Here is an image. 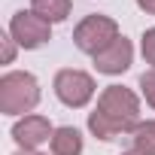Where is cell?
Wrapping results in <instances>:
<instances>
[{"label":"cell","mask_w":155,"mask_h":155,"mask_svg":"<svg viewBox=\"0 0 155 155\" xmlns=\"http://www.w3.org/2000/svg\"><path fill=\"white\" fill-rule=\"evenodd\" d=\"M140 97L125 85H107L97 94V107L88 113V131L97 140H116L134 134L140 125Z\"/></svg>","instance_id":"cell-1"},{"label":"cell","mask_w":155,"mask_h":155,"mask_svg":"<svg viewBox=\"0 0 155 155\" xmlns=\"http://www.w3.org/2000/svg\"><path fill=\"white\" fill-rule=\"evenodd\" d=\"M40 104V82L28 70H9L0 76V113L28 116Z\"/></svg>","instance_id":"cell-2"},{"label":"cell","mask_w":155,"mask_h":155,"mask_svg":"<svg viewBox=\"0 0 155 155\" xmlns=\"http://www.w3.org/2000/svg\"><path fill=\"white\" fill-rule=\"evenodd\" d=\"M122 34H119V25H116V18H110V15H85L79 25L73 28V43H76V49L79 52H85V55H97V52H104L110 43H116Z\"/></svg>","instance_id":"cell-3"},{"label":"cell","mask_w":155,"mask_h":155,"mask_svg":"<svg viewBox=\"0 0 155 155\" xmlns=\"http://www.w3.org/2000/svg\"><path fill=\"white\" fill-rule=\"evenodd\" d=\"M52 88H55V97H58L64 107H70V110H82V107L91 104V97L97 94V85H94V79H91V73L76 70V67L58 70Z\"/></svg>","instance_id":"cell-4"},{"label":"cell","mask_w":155,"mask_h":155,"mask_svg":"<svg viewBox=\"0 0 155 155\" xmlns=\"http://www.w3.org/2000/svg\"><path fill=\"white\" fill-rule=\"evenodd\" d=\"M9 37L21 49H40L52 40V25L43 15H37L34 9H18L9 18Z\"/></svg>","instance_id":"cell-5"},{"label":"cell","mask_w":155,"mask_h":155,"mask_svg":"<svg viewBox=\"0 0 155 155\" xmlns=\"http://www.w3.org/2000/svg\"><path fill=\"white\" fill-rule=\"evenodd\" d=\"M52 122L40 113H28L12 125V140L18 143V149H40L46 140H52Z\"/></svg>","instance_id":"cell-6"},{"label":"cell","mask_w":155,"mask_h":155,"mask_svg":"<svg viewBox=\"0 0 155 155\" xmlns=\"http://www.w3.org/2000/svg\"><path fill=\"white\" fill-rule=\"evenodd\" d=\"M131 61H134V46L128 37H119L116 43H110L104 52L94 55V70L104 76H119L131 67Z\"/></svg>","instance_id":"cell-7"},{"label":"cell","mask_w":155,"mask_h":155,"mask_svg":"<svg viewBox=\"0 0 155 155\" xmlns=\"http://www.w3.org/2000/svg\"><path fill=\"white\" fill-rule=\"evenodd\" d=\"M52 155H82V134L76 131L73 125H61V128H55V134H52Z\"/></svg>","instance_id":"cell-8"},{"label":"cell","mask_w":155,"mask_h":155,"mask_svg":"<svg viewBox=\"0 0 155 155\" xmlns=\"http://www.w3.org/2000/svg\"><path fill=\"white\" fill-rule=\"evenodd\" d=\"M31 9L37 15H43L49 25H55V21H64L70 15L73 3H70V0H31Z\"/></svg>","instance_id":"cell-9"},{"label":"cell","mask_w":155,"mask_h":155,"mask_svg":"<svg viewBox=\"0 0 155 155\" xmlns=\"http://www.w3.org/2000/svg\"><path fill=\"white\" fill-rule=\"evenodd\" d=\"M131 149H137L140 155H155V119L137 125V131L131 134Z\"/></svg>","instance_id":"cell-10"},{"label":"cell","mask_w":155,"mask_h":155,"mask_svg":"<svg viewBox=\"0 0 155 155\" xmlns=\"http://www.w3.org/2000/svg\"><path fill=\"white\" fill-rule=\"evenodd\" d=\"M140 94H143V101L155 110V67H149V70L140 76Z\"/></svg>","instance_id":"cell-11"},{"label":"cell","mask_w":155,"mask_h":155,"mask_svg":"<svg viewBox=\"0 0 155 155\" xmlns=\"http://www.w3.org/2000/svg\"><path fill=\"white\" fill-rule=\"evenodd\" d=\"M140 52H143V61L155 67V28H146L143 37H140Z\"/></svg>","instance_id":"cell-12"},{"label":"cell","mask_w":155,"mask_h":155,"mask_svg":"<svg viewBox=\"0 0 155 155\" xmlns=\"http://www.w3.org/2000/svg\"><path fill=\"white\" fill-rule=\"evenodd\" d=\"M15 46H18V43L6 34V37H3V64H12V61H15Z\"/></svg>","instance_id":"cell-13"},{"label":"cell","mask_w":155,"mask_h":155,"mask_svg":"<svg viewBox=\"0 0 155 155\" xmlns=\"http://www.w3.org/2000/svg\"><path fill=\"white\" fill-rule=\"evenodd\" d=\"M137 6H140L143 12H149V15H155V0H137Z\"/></svg>","instance_id":"cell-14"},{"label":"cell","mask_w":155,"mask_h":155,"mask_svg":"<svg viewBox=\"0 0 155 155\" xmlns=\"http://www.w3.org/2000/svg\"><path fill=\"white\" fill-rule=\"evenodd\" d=\"M15 155H43V152H40V149H18Z\"/></svg>","instance_id":"cell-15"},{"label":"cell","mask_w":155,"mask_h":155,"mask_svg":"<svg viewBox=\"0 0 155 155\" xmlns=\"http://www.w3.org/2000/svg\"><path fill=\"white\" fill-rule=\"evenodd\" d=\"M122 155H140V152H137V149H125Z\"/></svg>","instance_id":"cell-16"}]
</instances>
